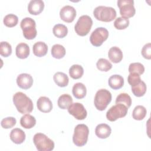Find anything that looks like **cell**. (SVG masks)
I'll list each match as a JSON object with an SVG mask.
<instances>
[{
    "instance_id": "1",
    "label": "cell",
    "mask_w": 151,
    "mask_h": 151,
    "mask_svg": "<svg viewBox=\"0 0 151 151\" xmlns=\"http://www.w3.org/2000/svg\"><path fill=\"white\" fill-rule=\"evenodd\" d=\"M13 103L21 114L30 113L33 110L32 100L22 92H17L13 96Z\"/></svg>"
},
{
    "instance_id": "2",
    "label": "cell",
    "mask_w": 151,
    "mask_h": 151,
    "mask_svg": "<svg viewBox=\"0 0 151 151\" xmlns=\"http://www.w3.org/2000/svg\"><path fill=\"white\" fill-rule=\"evenodd\" d=\"M94 17L103 22H111L116 17V10L110 6H99L93 11Z\"/></svg>"
},
{
    "instance_id": "3",
    "label": "cell",
    "mask_w": 151,
    "mask_h": 151,
    "mask_svg": "<svg viewBox=\"0 0 151 151\" xmlns=\"http://www.w3.org/2000/svg\"><path fill=\"white\" fill-rule=\"evenodd\" d=\"M89 130L84 124H77L74 128L73 136V142L77 146L81 147L84 146L87 142Z\"/></svg>"
},
{
    "instance_id": "4",
    "label": "cell",
    "mask_w": 151,
    "mask_h": 151,
    "mask_svg": "<svg viewBox=\"0 0 151 151\" xmlns=\"http://www.w3.org/2000/svg\"><path fill=\"white\" fill-rule=\"evenodd\" d=\"M111 94L106 89L99 90L95 95L94 103L96 108L100 110H104L111 101Z\"/></svg>"
},
{
    "instance_id": "5",
    "label": "cell",
    "mask_w": 151,
    "mask_h": 151,
    "mask_svg": "<svg viewBox=\"0 0 151 151\" xmlns=\"http://www.w3.org/2000/svg\"><path fill=\"white\" fill-rule=\"evenodd\" d=\"M33 142L39 151H51L54 148V142L41 133H37L34 136Z\"/></svg>"
},
{
    "instance_id": "6",
    "label": "cell",
    "mask_w": 151,
    "mask_h": 151,
    "mask_svg": "<svg viewBox=\"0 0 151 151\" xmlns=\"http://www.w3.org/2000/svg\"><path fill=\"white\" fill-rule=\"evenodd\" d=\"M20 27L22 30L24 37L27 40H32L37 36L36 24L35 21L29 17H26L22 19Z\"/></svg>"
},
{
    "instance_id": "7",
    "label": "cell",
    "mask_w": 151,
    "mask_h": 151,
    "mask_svg": "<svg viewBox=\"0 0 151 151\" xmlns=\"http://www.w3.org/2000/svg\"><path fill=\"white\" fill-rule=\"evenodd\" d=\"M93 25V20L87 15L81 16L74 26V30L77 35L83 37L88 34Z\"/></svg>"
},
{
    "instance_id": "8",
    "label": "cell",
    "mask_w": 151,
    "mask_h": 151,
    "mask_svg": "<svg viewBox=\"0 0 151 151\" xmlns=\"http://www.w3.org/2000/svg\"><path fill=\"white\" fill-rule=\"evenodd\" d=\"M128 108L123 104H116L111 107L106 113V118L110 122H114L118 119L126 116Z\"/></svg>"
},
{
    "instance_id": "9",
    "label": "cell",
    "mask_w": 151,
    "mask_h": 151,
    "mask_svg": "<svg viewBox=\"0 0 151 151\" xmlns=\"http://www.w3.org/2000/svg\"><path fill=\"white\" fill-rule=\"evenodd\" d=\"M109 37L108 30L104 27H98L91 33L90 37L91 44L95 47H99L102 45Z\"/></svg>"
},
{
    "instance_id": "10",
    "label": "cell",
    "mask_w": 151,
    "mask_h": 151,
    "mask_svg": "<svg viewBox=\"0 0 151 151\" xmlns=\"http://www.w3.org/2000/svg\"><path fill=\"white\" fill-rule=\"evenodd\" d=\"M117 6L120 9V14L122 17L129 18L134 15L136 9L133 0H119Z\"/></svg>"
},
{
    "instance_id": "11",
    "label": "cell",
    "mask_w": 151,
    "mask_h": 151,
    "mask_svg": "<svg viewBox=\"0 0 151 151\" xmlns=\"http://www.w3.org/2000/svg\"><path fill=\"white\" fill-rule=\"evenodd\" d=\"M67 109L68 112L77 120H84L87 117V110L84 106L80 103H72Z\"/></svg>"
},
{
    "instance_id": "12",
    "label": "cell",
    "mask_w": 151,
    "mask_h": 151,
    "mask_svg": "<svg viewBox=\"0 0 151 151\" xmlns=\"http://www.w3.org/2000/svg\"><path fill=\"white\" fill-rule=\"evenodd\" d=\"M60 17L64 22H71L76 17V11L72 6L65 5L60 9Z\"/></svg>"
},
{
    "instance_id": "13",
    "label": "cell",
    "mask_w": 151,
    "mask_h": 151,
    "mask_svg": "<svg viewBox=\"0 0 151 151\" xmlns=\"http://www.w3.org/2000/svg\"><path fill=\"white\" fill-rule=\"evenodd\" d=\"M17 83L19 87L22 89L29 88L33 84V78L32 76L27 73H22L18 76Z\"/></svg>"
},
{
    "instance_id": "14",
    "label": "cell",
    "mask_w": 151,
    "mask_h": 151,
    "mask_svg": "<svg viewBox=\"0 0 151 151\" xmlns=\"http://www.w3.org/2000/svg\"><path fill=\"white\" fill-rule=\"evenodd\" d=\"M38 109L43 113H49L52 109V103L50 99L45 96L40 97L37 101Z\"/></svg>"
},
{
    "instance_id": "15",
    "label": "cell",
    "mask_w": 151,
    "mask_h": 151,
    "mask_svg": "<svg viewBox=\"0 0 151 151\" xmlns=\"http://www.w3.org/2000/svg\"><path fill=\"white\" fill-rule=\"evenodd\" d=\"M44 3L42 0H32L28 5V10L30 14L37 15L42 12Z\"/></svg>"
},
{
    "instance_id": "16",
    "label": "cell",
    "mask_w": 151,
    "mask_h": 151,
    "mask_svg": "<svg viewBox=\"0 0 151 151\" xmlns=\"http://www.w3.org/2000/svg\"><path fill=\"white\" fill-rule=\"evenodd\" d=\"M9 137L12 142L14 143L21 144L25 139V134L22 129L15 128L11 131Z\"/></svg>"
},
{
    "instance_id": "17",
    "label": "cell",
    "mask_w": 151,
    "mask_h": 151,
    "mask_svg": "<svg viewBox=\"0 0 151 151\" xmlns=\"http://www.w3.org/2000/svg\"><path fill=\"white\" fill-rule=\"evenodd\" d=\"M111 132V127L105 123L98 124L95 129L96 135L100 139H106L110 135Z\"/></svg>"
},
{
    "instance_id": "18",
    "label": "cell",
    "mask_w": 151,
    "mask_h": 151,
    "mask_svg": "<svg viewBox=\"0 0 151 151\" xmlns=\"http://www.w3.org/2000/svg\"><path fill=\"white\" fill-rule=\"evenodd\" d=\"M123 52L117 47H113L108 52V57L110 60L114 63H120L123 59Z\"/></svg>"
},
{
    "instance_id": "19",
    "label": "cell",
    "mask_w": 151,
    "mask_h": 151,
    "mask_svg": "<svg viewBox=\"0 0 151 151\" xmlns=\"http://www.w3.org/2000/svg\"><path fill=\"white\" fill-rule=\"evenodd\" d=\"M32 51L35 56L41 57L47 54L48 51V46L45 42L38 41L34 44Z\"/></svg>"
},
{
    "instance_id": "20",
    "label": "cell",
    "mask_w": 151,
    "mask_h": 151,
    "mask_svg": "<svg viewBox=\"0 0 151 151\" xmlns=\"http://www.w3.org/2000/svg\"><path fill=\"white\" fill-rule=\"evenodd\" d=\"M109 85L113 90L120 89L124 85V79L120 75H113L109 78Z\"/></svg>"
},
{
    "instance_id": "21",
    "label": "cell",
    "mask_w": 151,
    "mask_h": 151,
    "mask_svg": "<svg viewBox=\"0 0 151 151\" xmlns=\"http://www.w3.org/2000/svg\"><path fill=\"white\" fill-rule=\"evenodd\" d=\"M73 96L77 99L84 98L87 93V89L85 85L81 83H76L72 89Z\"/></svg>"
},
{
    "instance_id": "22",
    "label": "cell",
    "mask_w": 151,
    "mask_h": 151,
    "mask_svg": "<svg viewBox=\"0 0 151 151\" xmlns=\"http://www.w3.org/2000/svg\"><path fill=\"white\" fill-rule=\"evenodd\" d=\"M15 53L18 58L21 59L26 58L29 54V47L25 43H19L16 47Z\"/></svg>"
},
{
    "instance_id": "23",
    "label": "cell",
    "mask_w": 151,
    "mask_h": 151,
    "mask_svg": "<svg viewBox=\"0 0 151 151\" xmlns=\"http://www.w3.org/2000/svg\"><path fill=\"white\" fill-rule=\"evenodd\" d=\"M53 79L55 84L61 87L67 86L69 82V78L67 74L62 72H57L53 76Z\"/></svg>"
},
{
    "instance_id": "24",
    "label": "cell",
    "mask_w": 151,
    "mask_h": 151,
    "mask_svg": "<svg viewBox=\"0 0 151 151\" xmlns=\"http://www.w3.org/2000/svg\"><path fill=\"white\" fill-rule=\"evenodd\" d=\"M20 124L25 129H31L35 125L36 119L34 116L26 114L21 117Z\"/></svg>"
},
{
    "instance_id": "25",
    "label": "cell",
    "mask_w": 151,
    "mask_h": 151,
    "mask_svg": "<svg viewBox=\"0 0 151 151\" xmlns=\"http://www.w3.org/2000/svg\"><path fill=\"white\" fill-rule=\"evenodd\" d=\"M72 103L73 99L71 96L68 94L61 95L57 101L58 106L61 109H67Z\"/></svg>"
},
{
    "instance_id": "26",
    "label": "cell",
    "mask_w": 151,
    "mask_h": 151,
    "mask_svg": "<svg viewBox=\"0 0 151 151\" xmlns=\"http://www.w3.org/2000/svg\"><path fill=\"white\" fill-rule=\"evenodd\" d=\"M84 74V69L80 65L74 64L69 69L70 76L73 79L81 78Z\"/></svg>"
},
{
    "instance_id": "27",
    "label": "cell",
    "mask_w": 151,
    "mask_h": 151,
    "mask_svg": "<svg viewBox=\"0 0 151 151\" xmlns=\"http://www.w3.org/2000/svg\"><path fill=\"white\" fill-rule=\"evenodd\" d=\"M52 32L56 37L63 38L67 35L68 29L65 25L61 24H58L54 26Z\"/></svg>"
},
{
    "instance_id": "28",
    "label": "cell",
    "mask_w": 151,
    "mask_h": 151,
    "mask_svg": "<svg viewBox=\"0 0 151 151\" xmlns=\"http://www.w3.org/2000/svg\"><path fill=\"white\" fill-rule=\"evenodd\" d=\"M131 90L135 96L139 97L143 96L146 93L147 87L145 83L141 80L139 84L132 87Z\"/></svg>"
},
{
    "instance_id": "29",
    "label": "cell",
    "mask_w": 151,
    "mask_h": 151,
    "mask_svg": "<svg viewBox=\"0 0 151 151\" xmlns=\"http://www.w3.org/2000/svg\"><path fill=\"white\" fill-rule=\"evenodd\" d=\"M147 113L146 108L141 105L137 106L134 107L132 112V116L134 120H143Z\"/></svg>"
},
{
    "instance_id": "30",
    "label": "cell",
    "mask_w": 151,
    "mask_h": 151,
    "mask_svg": "<svg viewBox=\"0 0 151 151\" xmlns=\"http://www.w3.org/2000/svg\"><path fill=\"white\" fill-rule=\"evenodd\" d=\"M65 54V48L60 44H55L51 48V55L57 59H61Z\"/></svg>"
},
{
    "instance_id": "31",
    "label": "cell",
    "mask_w": 151,
    "mask_h": 151,
    "mask_svg": "<svg viewBox=\"0 0 151 151\" xmlns=\"http://www.w3.org/2000/svg\"><path fill=\"white\" fill-rule=\"evenodd\" d=\"M116 103L123 104L125 105L127 108H129L132 104V99L128 94L126 93H122L117 96L116 99Z\"/></svg>"
},
{
    "instance_id": "32",
    "label": "cell",
    "mask_w": 151,
    "mask_h": 151,
    "mask_svg": "<svg viewBox=\"0 0 151 151\" xmlns=\"http://www.w3.org/2000/svg\"><path fill=\"white\" fill-rule=\"evenodd\" d=\"M3 22L5 26L10 28L14 27L18 24V18L14 14H9L4 17Z\"/></svg>"
},
{
    "instance_id": "33",
    "label": "cell",
    "mask_w": 151,
    "mask_h": 151,
    "mask_svg": "<svg viewBox=\"0 0 151 151\" xmlns=\"http://www.w3.org/2000/svg\"><path fill=\"white\" fill-rule=\"evenodd\" d=\"M96 66L98 70L101 71H108L112 68V64L105 58H100L97 63Z\"/></svg>"
},
{
    "instance_id": "34",
    "label": "cell",
    "mask_w": 151,
    "mask_h": 151,
    "mask_svg": "<svg viewBox=\"0 0 151 151\" xmlns=\"http://www.w3.org/2000/svg\"><path fill=\"white\" fill-rule=\"evenodd\" d=\"M12 53V47L6 41H2L0 44V54L1 56L7 57Z\"/></svg>"
},
{
    "instance_id": "35",
    "label": "cell",
    "mask_w": 151,
    "mask_h": 151,
    "mask_svg": "<svg viewBox=\"0 0 151 151\" xmlns=\"http://www.w3.org/2000/svg\"><path fill=\"white\" fill-rule=\"evenodd\" d=\"M129 25L128 18L124 17H118L114 22V26L117 29H126Z\"/></svg>"
},
{
    "instance_id": "36",
    "label": "cell",
    "mask_w": 151,
    "mask_h": 151,
    "mask_svg": "<svg viewBox=\"0 0 151 151\" xmlns=\"http://www.w3.org/2000/svg\"><path fill=\"white\" fill-rule=\"evenodd\" d=\"M145 71V67L140 63H133L129 65V72L130 73H136L139 75L142 74Z\"/></svg>"
},
{
    "instance_id": "37",
    "label": "cell",
    "mask_w": 151,
    "mask_h": 151,
    "mask_svg": "<svg viewBox=\"0 0 151 151\" xmlns=\"http://www.w3.org/2000/svg\"><path fill=\"white\" fill-rule=\"evenodd\" d=\"M17 123L16 119L13 117H7L1 120V124L4 129H10L14 127Z\"/></svg>"
},
{
    "instance_id": "38",
    "label": "cell",
    "mask_w": 151,
    "mask_h": 151,
    "mask_svg": "<svg viewBox=\"0 0 151 151\" xmlns=\"http://www.w3.org/2000/svg\"><path fill=\"white\" fill-rule=\"evenodd\" d=\"M127 81L129 84L131 86V87H133L139 84L141 81L140 76L139 74L136 73H130L127 77Z\"/></svg>"
},
{
    "instance_id": "39",
    "label": "cell",
    "mask_w": 151,
    "mask_h": 151,
    "mask_svg": "<svg viewBox=\"0 0 151 151\" xmlns=\"http://www.w3.org/2000/svg\"><path fill=\"white\" fill-rule=\"evenodd\" d=\"M142 56L147 60L151 58V44L150 42L146 44L142 48L141 51Z\"/></svg>"
}]
</instances>
